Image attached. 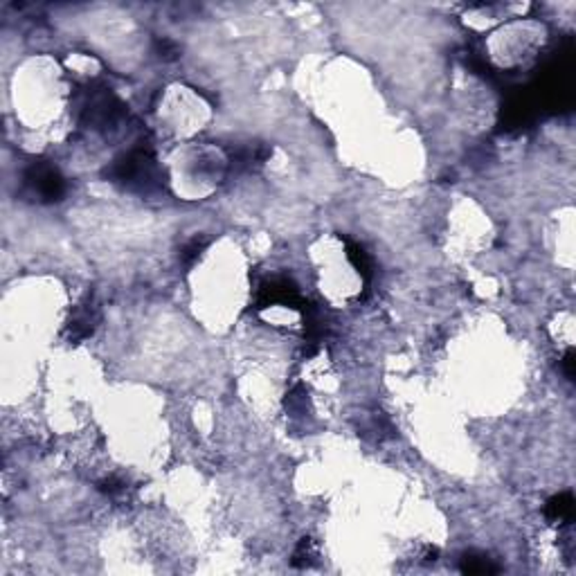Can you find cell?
<instances>
[{
  "label": "cell",
  "mask_w": 576,
  "mask_h": 576,
  "mask_svg": "<svg viewBox=\"0 0 576 576\" xmlns=\"http://www.w3.org/2000/svg\"><path fill=\"white\" fill-rule=\"evenodd\" d=\"M23 185L27 194L34 200H41V203L59 200L66 192V182H63V176L59 174V169L48 163H34L25 171Z\"/></svg>",
  "instance_id": "7a4b0ae2"
},
{
  "label": "cell",
  "mask_w": 576,
  "mask_h": 576,
  "mask_svg": "<svg viewBox=\"0 0 576 576\" xmlns=\"http://www.w3.org/2000/svg\"><path fill=\"white\" fill-rule=\"evenodd\" d=\"M110 178L115 182H124L126 187H133V190H149L155 185V165L151 153L138 149L115 160L110 167Z\"/></svg>",
  "instance_id": "6da1fadb"
},
{
  "label": "cell",
  "mask_w": 576,
  "mask_h": 576,
  "mask_svg": "<svg viewBox=\"0 0 576 576\" xmlns=\"http://www.w3.org/2000/svg\"><path fill=\"white\" fill-rule=\"evenodd\" d=\"M81 113H83V120L93 128H104L118 120L120 104L115 102V97L108 91H95L83 102Z\"/></svg>",
  "instance_id": "3957f363"
},
{
  "label": "cell",
  "mask_w": 576,
  "mask_h": 576,
  "mask_svg": "<svg viewBox=\"0 0 576 576\" xmlns=\"http://www.w3.org/2000/svg\"><path fill=\"white\" fill-rule=\"evenodd\" d=\"M574 363H576V360H574V351L570 349V351L563 356V360H560V365H563V371H565V376H567L570 381L574 379Z\"/></svg>",
  "instance_id": "8fae6325"
},
{
  "label": "cell",
  "mask_w": 576,
  "mask_h": 576,
  "mask_svg": "<svg viewBox=\"0 0 576 576\" xmlns=\"http://www.w3.org/2000/svg\"><path fill=\"white\" fill-rule=\"evenodd\" d=\"M97 324V309L93 302H86L81 304L75 315H72V320L68 324V336L70 340H83L93 334V329Z\"/></svg>",
  "instance_id": "277c9868"
},
{
  "label": "cell",
  "mask_w": 576,
  "mask_h": 576,
  "mask_svg": "<svg viewBox=\"0 0 576 576\" xmlns=\"http://www.w3.org/2000/svg\"><path fill=\"white\" fill-rule=\"evenodd\" d=\"M315 560H318V547L313 545L311 538H302L299 545L295 547V552H293V560L291 563L295 567H311Z\"/></svg>",
  "instance_id": "52a82bcc"
},
{
  "label": "cell",
  "mask_w": 576,
  "mask_h": 576,
  "mask_svg": "<svg viewBox=\"0 0 576 576\" xmlns=\"http://www.w3.org/2000/svg\"><path fill=\"white\" fill-rule=\"evenodd\" d=\"M203 248H205V239H200V241H198V239H192V241L182 248V252H180L182 264H192L194 259H198V254L203 252Z\"/></svg>",
  "instance_id": "9c48e42d"
},
{
  "label": "cell",
  "mask_w": 576,
  "mask_h": 576,
  "mask_svg": "<svg viewBox=\"0 0 576 576\" xmlns=\"http://www.w3.org/2000/svg\"><path fill=\"white\" fill-rule=\"evenodd\" d=\"M462 572L466 574H495L498 565L493 563V558H488L486 554H466L462 558Z\"/></svg>",
  "instance_id": "8992f818"
},
{
  "label": "cell",
  "mask_w": 576,
  "mask_h": 576,
  "mask_svg": "<svg viewBox=\"0 0 576 576\" xmlns=\"http://www.w3.org/2000/svg\"><path fill=\"white\" fill-rule=\"evenodd\" d=\"M102 488L104 493H108V495H120V493H124V488H126V484H124V480H120V478H115V475H110V478H106L104 482H102Z\"/></svg>",
  "instance_id": "30bf717a"
},
{
  "label": "cell",
  "mask_w": 576,
  "mask_h": 576,
  "mask_svg": "<svg viewBox=\"0 0 576 576\" xmlns=\"http://www.w3.org/2000/svg\"><path fill=\"white\" fill-rule=\"evenodd\" d=\"M545 515L550 518L552 523H572L574 518V498L572 493H560V495H554L550 502L545 504Z\"/></svg>",
  "instance_id": "5b68a950"
},
{
  "label": "cell",
  "mask_w": 576,
  "mask_h": 576,
  "mask_svg": "<svg viewBox=\"0 0 576 576\" xmlns=\"http://www.w3.org/2000/svg\"><path fill=\"white\" fill-rule=\"evenodd\" d=\"M347 254H349V259H351V264L363 272L365 277H369V268H371V264H369V257H367V252L360 248V246H356V243H347Z\"/></svg>",
  "instance_id": "ba28073f"
}]
</instances>
